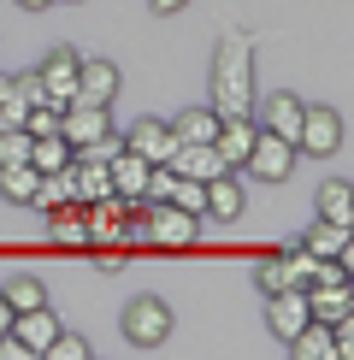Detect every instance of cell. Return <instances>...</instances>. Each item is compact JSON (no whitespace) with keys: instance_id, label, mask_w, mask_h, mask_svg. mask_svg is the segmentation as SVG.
I'll return each instance as SVG.
<instances>
[{"instance_id":"6da1fadb","label":"cell","mask_w":354,"mask_h":360,"mask_svg":"<svg viewBox=\"0 0 354 360\" xmlns=\"http://www.w3.org/2000/svg\"><path fill=\"white\" fill-rule=\"evenodd\" d=\"M206 107L218 118H242V112L260 107V95H254V48H248L242 30H230V36L218 41V53H213V101H206Z\"/></svg>"},{"instance_id":"7a4b0ae2","label":"cell","mask_w":354,"mask_h":360,"mask_svg":"<svg viewBox=\"0 0 354 360\" xmlns=\"http://www.w3.org/2000/svg\"><path fill=\"white\" fill-rule=\"evenodd\" d=\"M148 248H159V254H177V248H195L201 243V219L195 213H183V207H171V201H148Z\"/></svg>"},{"instance_id":"3957f363","label":"cell","mask_w":354,"mask_h":360,"mask_svg":"<svg viewBox=\"0 0 354 360\" xmlns=\"http://www.w3.org/2000/svg\"><path fill=\"white\" fill-rule=\"evenodd\" d=\"M124 337L136 342V349H166V337H171V307L159 302V295H136V302L124 307Z\"/></svg>"},{"instance_id":"277c9868","label":"cell","mask_w":354,"mask_h":360,"mask_svg":"<svg viewBox=\"0 0 354 360\" xmlns=\"http://www.w3.org/2000/svg\"><path fill=\"white\" fill-rule=\"evenodd\" d=\"M242 172L260 177V184H289V172H295V142L272 136V130H260L254 148H248V160H242Z\"/></svg>"},{"instance_id":"5b68a950","label":"cell","mask_w":354,"mask_h":360,"mask_svg":"<svg viewBox=\"0 0 354 360\" xmlns=\"http://www.w3.org/2000/svg\"><path fill=\"white\" fill-rule=\"evenodd\" d=\"M77 65H83V53L77 48H53L48 59L36 65V77H41V101H53V107H71V95H77Z\"/></svg>"},{"instance_id":"8992f818","label":"cell","mask_w":354,"mask_h":360,"mask_svg":"<svg viewBox=\"0 0 354 360\" xmlns=\"http://www.w3.org/2000/svg\"><path fill=\"white\" fill-rule=\"evenodd\" d=\"M343 148V118L331 107H307L301 112V136H295V154H313V160H331Z\"/></svg>"},{"instance_id":"52a82bcc","label":"cell","mask_w":354,"mask_h":360,"mask_svg":"<svg viewBox=\"0 0 354 360\" xmlns=\"http://www.w3.org/2000/svg\"><path fill=\"white\" fill-rule=\"evenodd\" d=\"M130 154H142L148 166H171V154H177V130L171 124H159V118H136L130 124V136H124Z\"/></svg>"},{"instance_id":"ba28073f","label":"cell","mask_w":354,"mask_h":360,"mask_svg":"<svg viewBox=\"0 0 354 360\" xmlns=\"http://www.w3.org/2000/svg\"><path fill=\"white\" fill-rule=\"evenodd\" d=\"M307 319H313V313H307V290H272L266 295V325H272L277 342H289Z\"/></svg>"},{"instance_id":"9c48e42d","label":"cell","mask_w":354,"mask_h":360,"mask_svg":"<svg viewBox=\"0 0 354 360\" xmlns=\"http://www.w3.org/2000/svg\"><path fill=\"white\" fill-rule=\"evenodd\" d=\"M71 101H83V107H112L118 101V65L112 59H83L77 65V95Z\"/></svg>"},{"instance_id":"30bf717a","label":"cell","mask_w":354,"mask_h":360,"mask_svg":"<svg viewBox=\"0 0 354 360\" xmlns=\"http://www.w3.org/2000/svg\"><path fill=\"white\" fill-rule=\"evenodd\" d=\"M112 130V112L107 107H83V101H71L65 112H59V136H65L71 148H83V142H100Z\"/></svg>"},{"instance_id":"8fae6325","label":"cell","mask_w":354,"mask_h":360,"mask_svg":"<svg viewBox=\"0 0 354 360\" xmlns=\"http://www.w3.org/2000/svg\"><path fill=\"white\" fill-rule=\"evenodd\" d=\"M348 307H354V278H324V283H307V313H313V319L336 325Z\"/></svg>"},{"instance_id":"7c38bea8","label":"cell","mask_w":354,"mask_h":360,"mask_svg":"<svg viewBox=\"0 0 354 360\" xmlns=\"http://www.w3.org/2000/svg\"><path fill=\"white\" fill-rule=\"evenodd\" d=\"M254 112H260V118H254L260 130H272V136L295 142V136H301V112H307V101H301V95H266V107H254Z\"/></svg>"},{"instance_id":"4fadbf2b","label":"cell","mask_w":354,"mask_h":360,"mask_svg":"<svg viewBox=\"0 0 354 360\" xmlns=\"http://www.w3.org/2000/svg\"><path fill=\"white\" fill-rule=\"evenodd\" d=\"M171 172L195 177V184H213V177H218V172H230V166H225V154H218L213 142H177V154H171Z\"/></svg>"},{"instance_id":"5bb4252c","label":"cell","mask_w":354,"mask_h":360,"mask_svg":"<svg viewBox=\"0 0 354 360\" xmlns=\"http://www.w3.org/2000/svg\"><path fill=\"white\" fill-rule=\"evenodd\" d=\"M107 172H112V195H118V201H148V172H154V166H148L142 154H130V148H118Z\"/></svg>"},{"instance_id":"9a60e30c","label":"cell","mask_w":354,"mask_h":360,"mask_svg":"<svg viewBox=\"0 0 354 360\" xmlns=\"http://www.w3.org/2000/svg\"><path fill=\"white\" fill-rule=\"evenodd\" d=\"M254 136H260L254 112H242V118H218V136H213V148L225 154V166L236 172V166L248 160V148H254Z\"/></svg>"},{"instance_id":"2e32d148","label":"cell","mask_w":354,"mask_h":360,"mask_svg":"<svg viewBox=\"0 0 354 360\" xmlns=\"http://www.w3.org/2000/svg\"><path fill=\"white\" fill-rule=\"evenodd\" d=\"M48 243L65 248V254H83L88 248V219L77 213V201H65V207H53V213H48Z\"/></svg>"},{"instance_id":"e0dca14e","label":"cell","mask_w":354,"mask_h":360,"mask_svg":"<svg viewBox=\"0 0 354 360\" xmlns=\"http://www.w3.org/2000/svg\"><path fill=\"white\" fill-rule=\"evenodd\" d=\"M59 331H65V325H59V319H53L48 307H29V313H12V337H18L24 349H29V354H48V342H53Z\"/></svg>"},{"instance_id":"ac0fdd59","label":"cell","mask_w":354,"mask_h":360,"mask_svg":"<svg viewBox=\"0 0 354 360\" xmlns=\"http://www.w3.org/2000/svg\"><path fill=\"white\" fill-rule=\"evenodd\" d=\"M242 207H248V195H242V184H236L230 172H218L213 184H206V219L236 224V219H242Z\"/></svg>"},{"instance_id":"d6986e66","label":"cell","mask_w":354,"mask_h":360,"mask_svg":"<svg viewBox=\"0 0 354 360\" xmlns=\"http://www.w3.org/2000/svg\"><path fill=\"white\" fill-rule=\"evenodd\" d=\"M289 354L295 360H336V331L324 319H307L301 331L289 337Z\"/></svg>"},{"instance_id":"ffe728a7","label":"cell","mask_w":354,"mask_h":360,"mask_svg":"<svg viewBox=\"0 0 354 360\" xmlns=\"http://www.w3.org/2000/svg\"><path fill=\"white\" fill-rule=\"evenodd\" d=\"M41 101V77L36 71H12V77H0V107L6 112H18V124H24V112Z\"/></svg>"},{"instance_id":"44dd1931","label":"cell","mask_w":354,"mask_h":360,"mask_svg":"<svg viewBox=\"0 0 354 360\" xmlns=\"http://www.w3.org/2000/svg\"><path fill=\"white\" fill-rule=\"evenodd\" d=\"M313 219H336V224H354V184H343V177H331V184H319Z\"/></svg>"},{"instance_id":"7402d4cb","label":"cell","mask_w":354,"mask_h":360,"mask_svg":"<svg viewBox=\"0 0 354 360\" xmlns=\"http://www.w3.org/2000/svg\"><path fill=\"white\" fill-rule=\"evenodd\" d=\"M348 231H354V224H336V219H313V224H307V254H313V260H336V248H343L348 243Z\"/></svg>"},{"instance_id":"603a6c76","label":"cell","mask_w":354,"mask_h":360,"mask_svg":"<svg viewBox=\"0 0 354 360\" xmlns=\"http://www.w3.org/2000/svg\"><path fill=\"white\" fill-rule=\"evenodd\" d=\"M0 295H6L12 313H29V307H48V283L29 278V272H12L6 283H0Z\"/></svg>"},{"instance_id":"cb8c5ba5","label":"cell","mask_w":354,"mask_h":360,"mask_svg":"<svg viewBox=\"0 0 354 360\" xmlns=\"http://www.w3.org/2000/svg\"><path fill=\"white\" fill-rule=\"evenodd\" d=\"M171 130H177V142H213L218 136V112L213 107H183L171 118Z\"/></svg>"},{"instance_id":"d4e9b609","label":"cell","mask_w":354,"mask_h":360,"mask_svg":"<svg viewBox=\"0 0 354 360\" xmlns=\"http://www.w3.org/2000/svg\"><path fill=\"white\" fill-rule=\"evenodd\" d=\"M36 184H41V172L29 166V160H18V166H0V195H6L12 207H29Z\"/></svg>"},{"instance_id":"484cf974","label":"cell","mask_w":354,"mask_h":360,"mask_svg":"<svg viewBox=\"0 0 354 360\" xmlns=\"http://www.w3.org/2000/svg\"><path fill=\"white\" fill-rule=\"evenodd\" d=\"M29 166L36 172H65L71 166V142L65 136H29Z\"/></svg>"},{"instance_id":"4316f807","label":"cell","mask_w":354,"mask_h":360,"mask_svg":"<svg viewBox=\"0 0 354 360\" xmlns=\"http://www.w3.org/2000/svg\"><path fill=\"white\" fill-rule=\"evenodd\" d=\"M313 272H319V260H313L301 243H289V248H284V278H289V290H307Z\"/></svg>"},{"instance_id":"83f0119b","label":"cell","mask_w":354,"mask_h":360,"mask_svg":"<svg viewBox=\"0 0 354 360\" xmlns=\"http://www.w3.org/2000/svg\"><path fill=\"white\" fill-rule=\"evenodd\" d=\"M166 201L183 207V213H195V219H206V184H195V177H183V172H177V184H171Z\"/></svg>"},{"instance_id":"f1b7e54d","label":"cell","mask_w":354,"mask_h":360,"mask_svg":"<svg viewBox=\"0 0 354 360\" xmlns=\"http://www.w3.org/2000/svg\"><path fill=\"white\" fill-rule=\"evenodd\" d=\"M59 112H65V107H53V101H36V107L24 112V130H29V136H59Z\"/></svg>"},{"instance_id":"f546056e","label":"cell","mask_w":354,"mask_h":360,"mask_svg":"<svg viewBox=\"0 0 354 360\" xmlns=\"http://www.w3.org/2000/svg\"><path fill=\"white\" fill-rule=\"evenodd\" d=\"M18 160H29V130L12 124V130H0V166H18Z\"/></svg>"},{"instance_id":"4dcf8cb0","label":"cell","mask_w":354,"mask_h":360,"mask_svg":"<svg viewBox=\"0 0 354 360\" xmlns=\"http://www.w3.org/2000/svg\"><path fill=\"white\" fill-rule=\"evenodd\" d=\"M254 283H260L266 295H272V290H289V278H284V254H266L260 272H254Z\"/></svg>"},{"instance_id":"1f68e13d","label":"cell","mask_w":354,"mask_h":360,"mask_svg":"<svg viewBox=\"0 0 354 360\" xmlns=\"http://www.w3.org/2000/svg\"><path fill=\"white\" fill-rule=\"evenodd\" d=\"M48 360H88V342L71 337V331H59V337L48 342Z\"/></svg>"},{"instance_id":"d6a6232c","label":"cell","mask_w":354,"mask_h":360,"mask_svg":"<svg viewBox=\"0 0 354 360\" xmlns=\"http://www.w3.org/2000/svg\"><path fill=\"white\" fill-rule=\"evenodd\" d=\"M331 331H336V360H354V307L331 325Z\"/></svg>"},{"instance_id":"836d02e7","label":"cell","mask_w":354,"mask_h":360,"mask_svg":"<svg viewBox=\"0 0 354 360\" xmlns=\"http://www.w3.org/2000/svg\"><path fill=\"white\" fill-rule=\"evenodd\" d=\"M0 360H29V349H24L12 331H0Z\"/></svg>"},{"instance_id":"e575fe53","label":"cell","mask_w":354,"mask_h":360,"mask_svg":"<svg viewBox=\"0 0 354 360\" xmlns=\"http://www.w3.org/2000/svg\"><path fill=\"white\" fill-rule=\"evenodd\" d=\"M95 266H100V272H124V248H100Z\"/></svg>"},{"instance_id":"d590c367","label":"cell","mask_w":354,"mask_h":360,"mask_svg":"<svg viewBox=\"0 0 354 360\" xmlns=\"http://www.w3.org/2000/svg\"><path fill=\"white\" fill-rule=\"evenodd\" d=\"M336 266H343V278H354V231H348V243L336 248Z\"/></svg>"},{"instance_id":"8d00e7d4","label":"cell","mask_w":354,"mask_h":360,"mask_svg":"<svg viewBox=\"0 0 354 360\" xmlns=\"http://www.w3.org/2000/svg\"><path fill=\"white\" fill-rule=\"evenodd\" d=\"M148 6H154V12H183L189 0H148Z\"/></svg>"},{"instance_id":"74e56055","label":"cell","mask_w":354,"mask_h":360,"mask_svg":"<svg viewBox=\"0 0 354 360\" xmlns=\"http://www.w3.org/2000/svg\"><path fill=\"white\" fill-rule=\"evenodd\" d=\"M0 331H12V307H6V295H0Z\"/></svg>"},{"instance_id":"f35d334b","label":"cell","mask_w":354,"mask_h":360,"mask_svg":"<svg viewBox=\"0 0 354 360\" xmlns=\"http://www.w3.org/2000/svg\"><path fill=\"white\" fill-rule=\"evenodd\" d=\"M18 6H24V12H41V6H53V0H18Z\"/></svg>"}]
</instances>
